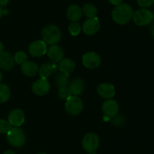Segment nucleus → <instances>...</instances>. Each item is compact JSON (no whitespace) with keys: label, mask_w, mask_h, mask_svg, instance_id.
I'll list each match as a JSON object with an SVG mask.
<instances>
[{"label":"nucleus","mask_w":154,"mask_h":154,"mask_svg":"<svg viewBox=\"0 0 154 154\" xmlns=\"http://www.w3.org/2000/svg\"><path fill=\"white\" fill-rule=\"evenodd\" d=\"M111 16L116 23L119 25H125L128 23L132 18L133 9L129 4H120L113 9Z\"/></svg>","instance_id":"nucleus-1"},{"label":"nucleus","mask_w":154,"mask_h":154,"mask_svg":"<svg viewBox=\"0 0 154 154\" xmlns=\"http://www.w3.org/2000/svg\"><path fill=\"white\" fill-rule=\"evenodd\" d=\"M62 37V33L59 27L57 26L50 25L46 26L42 31V41L46 45H55L60 41Z\"/></svg>","instance_id":"nucleus-2"},{"label":"nucleus","mask_w":154,"mask_h":154,"mask_svg":"<svg viewBox=\"0 0 154 154\" xmlns=\"http://www.w3.org/2000/svg\"><path fill=\"white\" fill-rule=\"evenodd\" d=\"M7 140L13 147H20L26 142L25 134L19 127L11 128L7 133Z\"/></svg>","instance_id":"nucleus-3"},{"label":"nucleus","mask_w":154,"mask_h":154,"mask_svg":"<svg viewBox=\"0 0 154 154\" xmlns=\"http://www.w3.org/2000/svg\"><path fill=\"white\" fill-rule=\"evenodd\" d=\"M153 18L154 15L152 13V11L146 8H141L139 9V10H137L133 14V16H132L134 23L136 25L140 26L149 25L153 20Z\"/></svg>","instance_id":"nucleus-4"},{"label":"nucleus","mask_w":154,"mask_h":154,"mask_svg":"<svg viewBox=\"0 0 154 154\" xmlns=\"http://www.w3.org/2000/svg\"><path fill=\"white\" fill-rule=\"evenodd\" d=\"M65 109L70 115H78L84 109V104L81 98L77 96H73L66 100Z\"/></svg>","instance_id":"nucleus-5"},{"label":"nucleus","mask_w":154,"mask_h":154,"mask_svg":"<svg viewBox=\"0 0 154 154\" xmlns=\"http://www.w3.org/2000/svg\"><path fill=\"white\" fill-rule=\"evenodd\" d=\"M83 147L87 152L96 151L99 146V138L93 132L87 134L82 141Z\"/></svg>","instance_id":"nucleus-6"},{"label":"nucleus","mask_w":154,"mask_h":154,"mask_svg":"<svg viewBox=\"0 0 154 154\" xmlns=\"http://www.w3.org/2000/svg\"><path fill=\"white\" fill-rule=\"evenodd\" d=\"M82 63L89 69H95L101 65V57L95 52L86 53L82 57Z\"/></svg>","instance_id":"nucleus-7"},{"label":"nucleus","mask_w":154,"mask_h":154,"mask_svg":"<svg viewBox=\"0 0 154 154\" xmlns=\"http://www.w3.org/2000/svg\"><path fill=\"white\" fill-rule=\"evenodd\" d=\"M100 22L98 17L88 18L83 24V31L87 35H93L99 32Z\"/></svg>","instance_id":"nucleus-8"},{"label":"nucleus","mask_w":154,"mask_h":154,"mask_svg":"<svg viewBox=\"0 0 154 154\" xmlns=\"http://www.w3.org/2000/svg\"><path fill=\"white\" fill-rule=\"evenodd\" d=\"M48 51L47 45L42 40L32 42L29 46V52L32 57H40L45 55Z\"/></svg>","instance_id":"nucleus-9"},{"label":"nucleus","mask_w":154,"mask_h":154,"mask_svg":"<svg viewBox=\"0 0 154 154\" xmlns=\"http://www.w3.org/2000/svg\"><path fill=\"white\" fill-rule=\"evenodd\" d=\"M50 89H51V84H50L49 81L47 79H43V78H40L35 81L32 87L33 93L36 96H39L46 95L50 91Z\"/></svg>","instance_id":"nucleus-10"},{"label":"nucleus","mask_w":154,"mask_h":154,"mask_svg":"<svg viewBox=\"0 0 154 154\" xmlns=\"http://www.w3.org/2000/svg\"><path fill=\"white\" fill-rule=\"evenodd\" d=\"M102 111L104 114L110 118L117 116L119 111V104L114 99H107L102 105Z\"/></svg>","instance_id":"nucleus-11"},{"label":"nucleus","mask_w":154,"mask_h":154,"mask_svg":"<svg viewBox=\"0 0 154 154\" xmlns=\"http://www.w3.org/2000/svg\"><path fill=\"white\" fill-rule=\"evenodd\" d=\"M11 126L14 127H19L25 121V116L22 110L17 108V109L12 110L8 115V120Z\"/></svg>","instance_id":"nucleus-12"},{"label":"nucleus","mask_w":154,"mask_h":154,"mask_svg":"<svg viewBox=\"0 0 154 154\" xmlns=\"http://www.w3.org/2000/svg\"><path fill=\"white\" fill-rule=\"evenodd\" d=\"M97 93L102 98L105 99H111L115 96V88L109 83H102L97 87Z\"/></svg>","instance_id":"nucleus-13"},{"label":"nucleus","mask_w":154,"mask_h":154,"mask_svg":"<svg viewBox=\"0 0 154 154\" xmlns=\"http://www.w3.org/2000/svg\"><path fill=\"white\" fill-rule=\"evenodd\" d=\"M14 66V57L8 51L0 53V69L3 70H11Z\"/></svg>","instance_id":"nucleus-14"},{"label":"nucleus","mask_w":154,"mask_h":154,"mask_svg":"<svg viewBox=\"0 0 154 154\" xmlns=\"http://www.w3.org/2000/svg\"><path fill=\"white\" fill-rule=\"evenodd\" d=\"M48 57L54 63H59L63 60L64 51L58 45H51L47 51Z\"/></svg>","instance_id":"nucleus-15"},{"label":"nucleus","mask_w":154,"mask_h":154,"mask_svg":"<svg viewBox=\"0 0 154 154\" xmlns=\"http://www.w3.org/2000/svg\"><path fill=\"white\" fill-rule=\"evenodd\" d=\"M38 66L32 61H26L21 65V71L27 77H34L38 73Z\"/></svg>","instance_id":"nucleus-16"},{"label":"nucleus","mask_w":154,"mask_h":154,"mask_svg":"<svg viewBox=\"0 0 154 154\" xmlns=\"http://www.w3.org/2000/svg\"><path fill=\"white\" fill-rule=\"evenodd\" d=\"M82 9L78 5H71L67 9V17L72 22H78L82 17Z\"/></svg>","instance_id":"nucleus-17"},{"label":"nucleus","mask_w":154,"mask_h":154,"mask_svg":"<svg viewBox=\"0 0 154 154\" xmlns=\"http://www.w3.org/2000/svg\"><path fill=\"white\" fill-rule=\"evenodd\" d=\"M84 86H85L84 81L81 78H75L69 83V89L71 92L72 94L77 96L83 93L84 90Z\"/></svg>","instance_id":"nucleus-18"},{"label":"nucleus","mask_w":154,"mask_h":154,"mask_svg":"<svg viewBox=\"0 0 154 154\" xmlns=\"http://www.w3.org/2000/svg\"><path fill=\"white\" fill-rule=\"evenodd\" d=\"M75 69V63L73 60L71 59L66 58L63 59L60 62V66H59V69L60 72L63 74L69 75L74 72Z\"/></svg>","instance_id":"nucleus-19"},{"label":"nucleus","mask_w":154,"mask_h":154,"mask_svg":"<svg viewBox=\"0 0 154 154\" xmlns=\"http://www.w3.org/2000/svg\"><path fill=\"white\" fill-rule=\"evenodd\" d=\"M82 12L88 18H93L96 17V14L98 13V10L97 8L93 4L87 3V4H85L83 6Z\"/></svg>","instance_id":"nucleus-20"},{"label":"nucleus","mask_w":154,"mask_h":154,"mask_svg":"<svg viewBox=\"0 0 154 154\" xmlns=\"http://www.w3.org/2000/svg\"><path fill=\"white\" fill-rule=\"evenodd\" d=\"M11 96V90L8 86L5 84H0V103L7 102Z\"/></svg>","instance_id":"nucleus-21"},{"label":"nucleus","mask_w":154,"mask_h":154,"mask_svg":"<svg viewBox=\"0 0 154 154\" xmlns=\"http://www.w3.org/2000/svg\"><path fill=\"white\" fill-rule=\"evenodd\" d=\"M53 71H54V69H53L52 66L51 64H49V63H45L38 69L39 76L41 77V78L47 79V78H48L52 74Z\"/></svg>","instance_id":"nucleus-22"},{"label":"nucleus","mask_w":154,"mask_h":154,"mask_svg":"<svg viewBox=\"0 0 154 154\" xmlns=\"http://www.w3.org/2000/svg\"><path fill=\"white\" fill-rule=\"evenodd\" d=\"M56 86L58 87L59 88L63 87H67L69 84V75L66 74H60L56 78Z\"/></svg>","instance_id":"nucleus-23"},{"label":"nucleus","mask_w":154,"mask_h":154,"mask_svg":"<svg viewBox=\"0 0 154 154\" xmlns=\"http://www.w3.org/2000/svg\"><path fill=\"white\" fill-rule=\"evenodd\" d=\"M27 59H28V56L23 51H17L14 54V63H17L19 65H22L23 63L26 62Z\"/></svg>","instance_id":"nucleus-24"},{"label":"nucleus","mask_w":154,"mask_h":154,"mask_svg":"<svg viewBox=\"0 0 154 154\" xmlns=\"http://www.w3.org/2000/svg\"><path fill=\"white\" fill-rule=\"evenodd\" d=\"M81 31V26L78 22H72L69 26V32L72 36H77Z\"/></svg>","instance_id":"nucleus-25"},{"label":"nucleus","mask_w":154,"mask_h":154,"mask_svg":"<svg viewBox=\"0 0 154 154\" xmlns=\"http://www.w3.org/2000/svg\"><path fill=\"white\" fill-rule=\"evenodd\" d=\"M58 95L62 99H64V100H68L69 98H71L72 96V92H71L69 87H60V88L59 89Z\"/></svg>","instance_id":"nucleus-26"},{"label":"nucleus","mask_w":154,"mask_h":154,"mask_svg":"<svg viewBox=\"0 0 154 154\" xmlns=\"http://www.w3.org/2000/svg\"><path fill=\"white\" fill-rule=\"evenodd\" d=\"M11 129V125L8 120H0V133H8Z\"/></svg>","instance_id":"nucleus-27"},{"label":"nucleus","mask_w":154,"mask_h":154,"mask_svg":"<svg viewBox=\"0 0 154 154\" xmlns=\"http://www.w3.org/2000/svg\"><path fill=\"white\" fill-rule=\"evenodd\" d=\"M138 5L143 8L150 7L154 3V0H137Z\"/></svg>","instance_id":"nucleus-28"},{"label":"nucleus","mask_w":154,"mask_h":154,"mask_svg":"<svg viewBox=\"0 0 154 154\" xmlns=\"http://www.w3.org/2000/svg\"><path fill=\"white\" fill-rule=\"evenodd\" d=\"M113 118L114 119H112V123H114V124L117 125V126H121V125H123L125 120L122 116H119V117H116L115 116V117H113Z\"/></svg>","instance_id":"nucleus-29"},{"label":"nucleus","mask_w":154,"mask_h":154,"mask_svg":"<svg viewBox=\"0 0 154 154\" xmlns=\"http://www.w3.org/2000/svg\"><path fill=\"white\" fill-rule=\"evenodd\" d=\"M109 1V2L111 3V4H112L113 5H119L122 4V2H123V0H108Z\"/></svg>","instance_id":"nucleus-30"},{"label":"nucleus","mask_w":154,"mask_h":154,"mask_svg":"<svg viewBox=\"0 0 154 154\" xmlns=\"http://www.w3.org/2000/svg\"><path fill=\"white\" fill-rule=\"evenodd\" d=\"M9 2V0H0V7L6 6Z\"/></svg>","instance_id":"nucleus-31"},{"label":"nucleus","mask_w":154,"mask_h":154,"mask_svg":"<svg viewBox=\"0 0 154 154\" xmlns=\"http://www.w3.org/2000/svg\"><path fill=\"white\" fill-rule=\"evenodd\" d=\"M3 154H16V153H15V152H14L13 150H6V151Z\"/></svg>","instance_id":"nucleus-32"},{"label":"nucleus","mask_w":154,"mask_h":154,"mask_svg":"<svg viewBox=\"0 0 154 154\" xmlns=\"http://www.w3.org/2000/svg\"><path fill=\"white\" fill-rule=\"evenodd\" d=\"M3 51H4V45H3V44L0 42V53L3 52Z\"/></svg>","instance_id":"nucleus-33"},{"label":"nucleus","mask_w":154,"mask_h":154,"mask_svg":"<svg viewBox=\"0 0 154 154\" xmlns=\"http://www.w3.org/2000/svg\"><path fill=\"white\" fill-rule=\"evenodd\" d=\"M3 15V9L2 8V7H0V19H1V17H2Z\"/></svg>","instance_id":"nucleus-34"},{"label":"nucleus","mask_w":154,"mask_h":154,"mask_svg":"<svg viewBox=\"0 0 154 154\" xmlns=\"http://www.w3.org/2000/svg\"><path fill=\"white\" fill-rule=\"evenodd\" d=\"M2 78H3V76H2V72H0V82H1V81H2Z\"/></svg>","instance_id":"nucleus-35"},{"label":"nucleus","mask_w":154,"mask_h":154,"mask_svg":"<svg viewBox=\"0 0 154 154\" xmlns=\"http://www.w3.org/2000/svg\"><path fill=\"white\" fill-rule=\"evenodd\" d=\"M88 154H96V153H95V151H93V152H88Z\"/></svg>","instance_id":"nucleus-36"},{"label":"nucleus","mask_w":154,"mask_h":154,"mask_svg":"<svg viewBox=\"0 0 154 154\" xmlns=\"http://www.w3.org/2000/svg\"><path fill=\"white\" fill-rule=\"evenodd\" d=\"M152 37H153V38L154 39V29L153 30V32H152Z\"/></svg>","instance_id":"nucleus-37"},{"label":"nucleus","mask_w":154,"mask_h":154,"mask_svg":"<svg viewBox=\"0 0 154 154\" xmlns=\"http://www.w3.org/2000/svg\"><path fill=\"white\" fill-rule=\"evenodd\" d=\"M36 154H47V153H36Z\"/></svg>","instance_id":"nucleus-38"}]
</instances>
